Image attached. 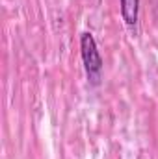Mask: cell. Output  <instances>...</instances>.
Returning <instances> with one entry per match:
<instances>
[{"mask_svg": "<svg viewBox=\"0 0 158 159\" xmlns=\"http://www.w3.org/2000/svg\"><path fill=\"white\" fill-rule=\"evenodd\" d=\"M80 56H82V63H84L87 81L91 85H99L101 78H102L104 61H102V56L99 52L97 41L93 37V34H89V32H84L80 35Z\"/></svg>", "mask_w": 158, "mask_h": 159, "instance_id": "obj_1", "label": "cell"}, {"mask_svg": "<svg viewBox=\"0 0 158 159\" xmlns=\"http://www.w3.org/2000/svg\"><path fill=\"white\" fill-rule=\"evenodd\" d=\"M119 9H121V19L126 24V28L134 30L140 19V0H119Z\"/></svg>", "mask_w": 158, "mask_h": 159, "instance_id": "obj_2", "label": "cell"}]
</instances>
